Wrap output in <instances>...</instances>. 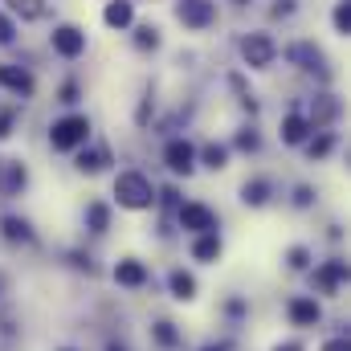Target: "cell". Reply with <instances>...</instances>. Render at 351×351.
Returning a JSON list of instances; mask_svg holds the SVG:
<instances>
[{"label": "cell", "mask_w": 351, "mask_h": 351, "mask_svg": "<svg viewBox=\"0 0 351 351\" xmlns=\"http://www.w3.org/2000/svg\"><path fill=\"white\" fill-rule=\"evenodd\" d=\"M49 45H53V53L58 58H82L86 53V33L78 29V25H58L53 29V37H49Z\"/></svg>", "instance_id": "cell-4"}, {"label": "cell", "mask_w": 351, "mask_h": 351, "mask_svg": "<svg viewBox=\"0 0 351 351\" xmlns=\"http://www.w3.org/2000/svg\"><path fill=\"white\" fill-rule=\"evenodd\" d=\"M114 196H119V204L123 208H152V200H156V188H152V180L139 172H119L114 176Z\"/></svg>", "instance_id": "cell-1"}, {"label": "cell", "mask_w": 351, "mask_h": 351, "mask_svg": "<svg viewBox=\"0 0 351 351\" xmlns=\"http://www.w3.org/2000/svg\"><path fill=\"white\" fill-rule=\"evenodd\" d=\"M192 258L196 262H217L221 258V237L217 233H200V241L192 245Z\"/></svg>", "instance_id": "cell-15"}, {"label": "cell", "mask_w": 351, "mask_h": 351, "mask_svg": "<svg viewBox=\"0 0 351 351\" xmlns=\"http://www.w3.org/2000/svg\"><path fill=\"white\" fill-rule=\"evenodd\" d=\"M114 282H119V286H143V282H147V269H143V262H131V258H127V262L114 265Z\"/></svg>", "instance_id": "cell-13"}, {"label": "cell", "mask_w": 351, "mask_h": 351, "mask_svg": "<svg viewBox=\"0 0 351 351\" xmlns=\"http://www.w3.org/2000/svg\"><path fill=\"white\" fill-rule=\"evenodd\" d=\"M172 294L180 302H188V298H196V282H192V274H184V269H176L172 274Z\"/></svg>", "instance_id": "cell-17"}, {"label": "cell", "mask_w": 351, "mask_h": 351, "mask_svg": "<svg viewBox=\"0 0 351 351\" xmlns=\"http://www.w3.org/2000/svg\"><path fill=\"white\" fill-rule=\"evenodd\" d=\"M180 225H184L188 233H213V229H217V217H213V208H204V204H184V208H180Z\"/></svg>", "instance_id": "cell-7"}, {"label": "cell", "mask_w": 351, "mask_h": 351, "mask_svg": "<svg viewBox=\"0 0 351 351\" xmlns=\"http://www.w3.org/2000/svg\"><path fill=\"white\" fill-rule=\"evenodd\" d=\"M12 131V110H0V139H8Z\"/></svg>", "instance_id": "cell-31"}, {"label": "cell", "mask_w": 351, "mask_h": 351, "mask_svg": "<svg viewBox=\"0 0 351 351\" xmlns=\"http://www.w3.org/2000/svg\"><path fill=\"white\" fill-rule=\"evenodd\" d=\"M156 339H160L164 348H172V343H176V331H172V323H160V327H156Z\"/></svg>", "instance_id": "cell-29"}, {"label": "cell", "mask_w": 351, "mask_h": 351, "mask_svg": "<svg viewBox=\"0 0 351 351\" xmlns=\"http://www.w3.org/2000/svg\"><path fill=\"white\" fill-rule=\"evenodd\" d=\"M331 143H335L331 135H319V139H311V147H306V152H311V160H323V156L331 152Z\"/></svg>", "instance_id": "cell-25"}, {"label": "cell", "mask_w": 351, "mask_h": 351, "mask_svg": "<svg viewBox=\"0 0 351 351\" xmlns=\"http://www.w3.org/2000/svg\"><path fill=\"white\" fill-rule=\"evenodd\" d=\"M274 351H302V343H282V348H274Z\"/></svg>", "instance_id": "cell-35"}, {"label": "cell", "mask_w": 351, "mask_h": 351, "mask_svg": "<svg viewBox=\"0 0 351 351\" xmlns=\"http://www.w3.org/2000/svg\"><path fill=\"white\" fill-rule=\"evenodd\" d=\"M265 192H269V184H265V180H254V184L241 188V200H245V204H265Z\"/></svg>", "instance_id": "cell-19"}, {"label": "cell", "mask_w": 351, "mask_h": 351, "mask_svg": "<svg viewBox=\"0 0 351 351\" xmlns=\"http://www.w3.org/2000/svg\"><path fill=\"white\" fill-rule=\"evenodd\" d=\"M335 29H339L343 37L351 33V4H348V0H339V4H335Z\"/></svg>", "instance_id": "cell-24"}, {"label": "cell", "mask_w": 351, "mask_h": 351, "mask_svg": "<svg viewBox=\"0 0 351 351\" xmlns=\"http://www.w3.org/2000/svg\"><path fill=\"white\" fill-rule=\"evenodd\" d=\"M237 147H245V152H254V147H258V135H254V131H245V135H237Z\"/></svg>", "instance_id": "cell-30"}, {"label": "cell", "mask_w": 351, "mask_h": 351, "mask_svg": "<svg viewBox=\"0 0 351 351\" xmlns=\"http://www.w3.org/2000/svg\"><path fill=\"white\" fill-rule=\"evenodd\" d=\"M343 278H348V262H327L323 269H319V274H315V282H319V286H323L327 294H335Z\"/></svg>", "instance_id": "cell-11"}, {"label": "cell", "mask_w": 351, "mask_h": 351, "mask_svg": "<svg viewBox=\"0 0 351 351\" xmlns=\"http://www.w3.org/2000/svg\"><path fill=\"white\" fill-rule=\"evenodd\" d=\"M176 16H180L188 29H208L213 16H217V8H213V0H180Z\"/></svg>", "instance_id": "cell-5"}, {"label": "cell", "mask_w": 351, "mask_h": 351, "mask_svg": "<svg viewBox=\"0 0 351 351\" xmlns=\"http://www.w3.org/2000/svg\"><path fill=\"white\" fill-rule=\"evenodd\" d=\"M311 131H315V127L306 123V114H286V119H282V139H286V143H306Z\"/></svg>", "instance_id": "cell-10"}, {"label": "cell", "mask_w": 351, "mask_h": 351, "mask_svg": "<svg viewBox=\"0 0 351 351\" xmlns=\"http://www.w3.org/2000/svg\"><path fill=\"white\" fill-rule=\"evenodd\" d=\"M62 102H78V82H66L62 86Z\"/></svg>", "instance_id": "cell-32"}, {"label": "cell", "mask_w": 351, "mask_h": 351, "mask_svg": "<svg viewBox=\"0 0 351 351\" xmlns=\"http://www.w3.org/2000/svg\"><path fill=\"white\" fill-rule=\"evenodd\" d=\"M0 86L12 90V94H21V98H29V94H33V74L21 70V66H0Z\"/></svg>", "instance_id": "cell-8"}, {"label": "cell", "mask_w": 351, "mask_h": 351, "mask_svg": "<svg viewBox=\"0 0 351 351\" xmlns=\"http://www.w3.org/2000/svg\"><path fill=\"white\" fill-rule=\"evenodd\" d=\"M102 21H106L110 29H127V25L135 21V0H110L106 12H102Z\"/></svg>", "instance_id": "cell-9"}, {"label": "cell", "mask_w": 351, "mask_h": 351, "mask_svg": "<svg viewBox=\"0 0 351 351\" xmlns=\"http://www.w3.org/2000/svg\"><path fill=\"white\" fill-rule=\"evenodd\" d=\"M335 110H339V106H335V98H331V94H323V98L315 102V110H311V119H306V123L315 127V123H323V119H331Z\"/></svg>", "instance_id": "cell-18"}, {"label": "cell", "mask_w": 351, "mask_h": 351, "mask_svg": "<svg viewBox=\"0 0 351 351\" xmlns=\"http://www.w3.org/2000/svg\"><path fill=\"white\" fill-rule=\"evenodd\" d=\"M241 58H245L254 70H265V66H274L278 45H274V37H269V33H250V37L241 41Z\"/></svg>", "instance_id": "cell-3"}, {"label": "cell", "mask_w": 351, "mask_h": 351, "mask_svg": "<svg viewBox=\"0 0 351 351\" xmlns=\"http://www.w3.org/2000/svg\"><path fill=\"white\" fill-rule=\"evenodd\" d=\"M90 229H94V233H102V229H106V217H110V213H106V208H102V204H90Z\"/></svg>", "instance_id": "cell-26"}, {"label": "cell", "mask_w": 351, "mask_h": 351, "mask_svg": "<svg viewBox=\"0 0 351 351\" xmlns=\"http://www.w3.org/2000/svg\"><path fill=\"white\" fill-rule=\"evenodd\" d=\"M16 188H25V168L21 164H8L4 168V192H16Z\"/></svg>", "instance_id": "cell-21"}, {"label": "cell", "mask_w": 351, "mask_h": 351, "mask_svg": "<svg viewBox=\"0 0 351 351\" xmlns=\"http://www.w3.org/2000/svg\"><path fill=\"white\" fill-rule=\"evenodd\" d=\"M323 351H351L348 339H331V343H323Z\"/></svg>", "instance_id": "cell-34"}, {"label": "cell", "mask_w": 351, "mask_h": 351, "mask_svg": "<svg viewBox=\"0 0 351 351\" xmlns=\"http://www.w3.org/2000/svg\"><path fill=\"white\" fill-rule=\"evenodd\" d=\"M290 319H294L298 327H315V323H319V302H315V298H294V302H290Z\"/></svg>", "instance_id": "cell-12"}, {"label": "cell", "mask_w": 351, "mask_h": 351, "mask_svg": "<svg viewBox=\"0 0 351 351\" xmlns=\"http://www.w3.org/2000/svg\"><path fill=\"white\" fill-rule=\"evenodd\" d=\"M90 139V119L86 114H66L49 127V143L53 152H78L82 143Z\"/></svg>", "instance_id": "cell-2"}, {"label": "cell", "mask_w": 351, "mask_h": 351, "mask_svg": "<svg viewBox=\"0 0 351 351\" xmlns=\"http://www.w3.org/2000/svg\"><path fill=\"white\" fill-rule=\"evenodd\" d=\"M286 58H290V62H298L302 70H323V53H319L315 45H290V49H286Z\"/></svg>", "instance_id": "cell-14"}, {"label": "cell", "mask_w": 351, "mask_h": 351, "mask_svg": "<svg viewBox=\"0 0 351 351\" xmlns=\"http://www.w3.org/2000/svg\"><path fill=\"white\" fill-rule=\"evenodd\" d=\"M290 265L302 269V265H306V250H290Z\"/></svg>", "instance_id": "cell-33"}, {"label": "cell", "mask_w": 351, "mask_h": 351, "mask_svg": "<svg viewBox=\"0 0 351 351\" xmlns=\"http://www.w3.org/2000/svg\"><path fill=\"white\" fill-rule=\"evenodd\" d=\"M225 160H229V152H225V147H217V143H208V147H204V164H208L213 172H217V168H225Z\"/></svg>", "instance_id": "cell-23"}, {"label": "cell", "mask_w": 351, "mask_h": 351, "mask_svg": "<svg viewBox=\"0 0 351 351\" xmlns=\"http://www.w3.org/2000/svg\"><path fill=\"white\" fill-rule=\"evenodd\" d=\"M110 351H123V348H110Z\"/></svg>", "instance_id": "cell-37"}, {"label": "cell", "mask_w": 351, "mask_h": 351, "mask_svg": "<svg viewBox=\"0 0 351 351\" xmlns=\"http://www.w3.org/2000/svg\"><path fill=\"white\" fill-rule=\"evenodd\" d=\"M16 37V25H12V16H0V45H8Z\"/></svg>", "instance_id": "cell-28"}, {"label": "cell", "mask_w": 351, "mask_h": 351, "mask_svg": "<svg viewBox=\"0 0 351 351\" xmlns=\"http://www.w3.org/2000/svg\"><path fill=\"white\" fill-rule=\"evenodd\" d=\"M102 164H106V152H82L78 156V168L82 172H102Z\"/></svg>", "instance_id": "cell-20"}, {"label": "cell", "mask_w": 351, "mask_h": 351, "mask_svg": "<svg viewBox=\"0 0 351 351\" xmlns=\"http://www.w3.org/2000/svg\"><path fill=\"white\" fill-rule=\"evenodd\" d=\"M204 351H221V348H204Z\"/></svg>", "instance_id": "cell-36"}, {"label": "cell", "mask_w": 351, "mask_h": 351, "mask_svg": "<svg viewBox=\"0 0 351 351\" xmlns=\"http://www.w3.org/2000/svg\"><path fill=\"white\" fill-rule=\"evenodd\" d=\"M164 160H168V168H172L176 176H188L196 168V147H192L188 139H172V143L164 147Z\"/></svg>", "instance_id": "cell-6"}, {"label": "cell", "mask_w": 351, "mask_h": 351, "mask_svg": "<svg viewBox=\"0 0 351 351\" xmlns=\"http://www.w3.org/2000/svg\"><path fill=\"white\" fill-rule=\"evenodd\" d=\"M8 12L16 21H41L45 16V0H8Z\"/></svg>", "instance_id": "cell-16"}, {"label": "cell", "mask_w": 351, "mask_h": 351, "mask_svg": "<svg viewBox=\"0 0 351 351\" xmlns=\"http://www.w3.org/2000/svg\"><path fill=\"white\" fill-rule=\"evenodd\" d=\"M135 45H139V49H156V45H160V29H152V25H143V29L135 33Z\"/></svg>", "instance_id": "cell-22"}, {"label": "cell", "mask_w": 351, "mask_h": 351, "mask_svg": "<svg viewBox=\"0 0 351 351\" xmlns=\"http://www.w3.org/2000/svg\"><path fill=\"white\" fill-rule=\"evenodd\" d=\"M4 237H12V241H16V237H29V229H25V221H16V217H8V221H4Z\"/></svg>", "instance_id": "cell-27"}]
</instances>
